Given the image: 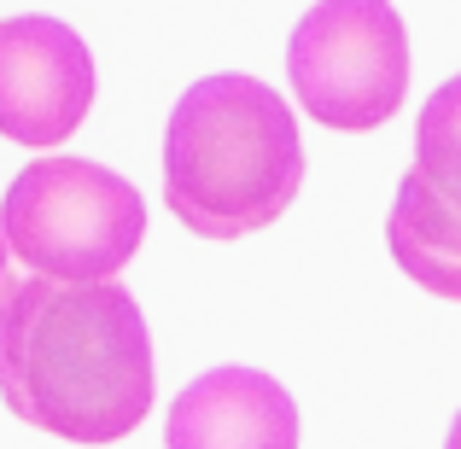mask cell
I'll use <instances>...</instances> for the list:
<instances>
[{
    "label": "cell",
    "instance_id": "8",
    "mask_svg": "<svg viewBox=\"0 0 461 449\" xmlns=\"http://www.w3.org/2000/svg\"><path fill=\"white\" fill-rule=\"evenodd\" d=\"M444 449H461V415L450 420V438H444Z\"/></svg>",
    "mask_w": 461,
    "mask_h": 449
},
{
    "label": "cell",
    "instance_id": "6",
    "mask_svg": "<svg viewBox=\"0 0 461 449\" xmlns=\"http://www.w3.org/2000/svg\"><path fill=\"white\" fill-rule=\"evenodd\" d=\"M94 105V53L70 23L23 12L0 18V135L18 147H59Z\"/></svg>",
    "mask_w": 461,
    "mask_h": 449
},
{
    "label": "cell",
    "instance_id": "7",
    "mask_svg": "<svg viewBox=\"0 0 461 449\" xmlns=\"http://www.w3.org/2000/svg\"><path fill=\"white\" fill-rule=\"evenodd\" d=\"M164 449H298V403L263 368H211L176 391Z\"/></svg>",
    "mask_w": 461,
    "mask_h": 449
},
{
    "label": "cell",
    "instance_id": "3",
    "mask_svg": "<svg viewBox=\"0 0 461 449\" xmlns=\"http://www.w3.org/2000/svg\"><path fill=\"white\" fill-rule=\"evenodd\" d=\"M6 251L47 281H117L147 239L135 181L88 157H35L0 199Z\"/></svg>",
    "mask_w": 461,
    "mask_h": 449
},
{
    "label": "cell",
    "instance_id": "2",
    "mask_svg": "<svg viewBox=\"0 0 461 449\" xmlns=\"http://www.w3.org/2000/svg\"><path fill=\"white\" fill-rule=\"evenodd\" d=\"M304 187L298 117L269 82L222 70L176 100L164 129V204L199 239H246Z\"/></svg>",
    "mask_w": 461,
    "mask_h": 449
},
{
    "label": "cell",
    "instance_id": "4",
    "mask_svg": "<svg viewBox=\"0 0 461 449\" xmlns=\"http://www.w3.org/2000/svg\"><path fill=\"white\" fill-rule=\"evenodd\" d=\"M286 76L321 129L368 135L409 100V30L392 0H315L286 41Z\"/></svg>",
    "mask_w": 461,
    "mask_h": 449
},
{
    "label": "cell",
    "instance_id": "5",
    "mask_svg": "<svg viewBox=\"0 0 461 449\" xmlns=\"http://www.w3.org/2000/svg\"><path fill=\"white\" fill-rule=\"evenodd\" d=\"M385 246L415 286L461 303V76L432 88L415 117V164L397 181Z\"/></svg>",
    "mask_w": 461,
    "mask_h": 449
},
{
    "label": "cell",
    "instance_id": "1",
    "mask_svg": "<svg viewBox=\"0 0 461 449\" xmlns=\"http://www.w3.org/2000/svg\"><path fill=\"white\" fill-rule=\"evenodd\" d=\"M0 403L65 444H117L152 409V338L117 281H0Z\"/></svg>",
    "mask_w": 461,
    "mask_h": 449
},
{
    "label": "cell",
    "instance_id": "9",
    "mask_svg": "<svg viewBox=\"0 0 461 449\" xmlns=\"http://www.w3.org/2000/svg\"><path fill=\"white\" fill-rule=\"evenodd\" d=\"M6 263H12V251H6V234H0V281H6Z\"/></svg>",
    "mask_w": 461,
    "mask_h": 449
}]
</instances>
